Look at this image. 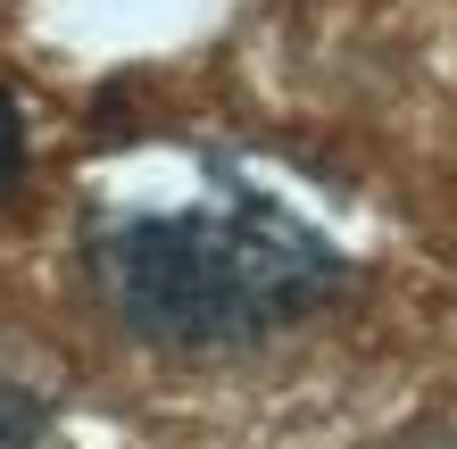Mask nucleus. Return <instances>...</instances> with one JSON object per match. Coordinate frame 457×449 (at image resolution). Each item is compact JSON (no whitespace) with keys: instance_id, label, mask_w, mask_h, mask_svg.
I'll return each mask as SVG.
<instances>
[{"instance_id":"2","label":"nucleus","mask_w":457,"mask_h":449,"mask_svg":"<svg viewBox=\"0 0 457 449\" xmlns=\"http://www.w3.org/2000/svg\"><path fill=\"white\" fill-rule=\"evenodd\" d=\"M0 449H42V400L0 383Z\"/></svg>"},{"instance_id":"1","label":"nucleus","mask_w":457,"mask_h":449,"mask_svg":"<svg viewBox=\"0 0 457 449\" xmlns=\"http://www.w3.org/2000/svg\"><path fill=\"white\" fill-rule=\"evenodd\" d=\"M341 250L266 200L133 217L100 242L117 316L158 350H241L341 292Z\"/></svg>"}]
</instances>
